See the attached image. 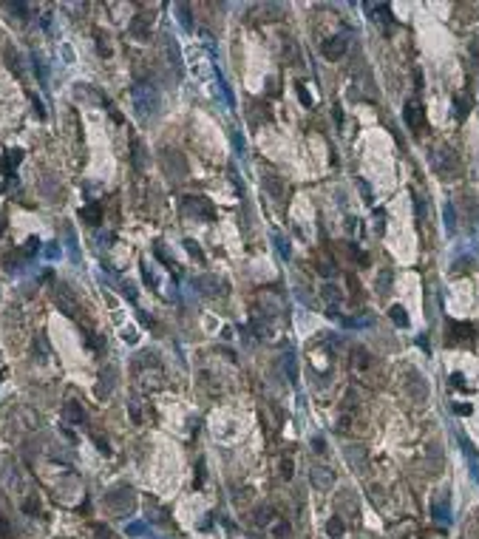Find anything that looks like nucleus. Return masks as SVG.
<instances>
[{
    "instance_id": "nucleus-7",
    "label": "nucleus",
    "mask_w": 479,
    "mask_h": 539,
    "mask_svg": "<svg viewBox=\"0 0 479 539\" xmlns=\"http://www.w3.org/2000/svg\"><path fill=\"white\" fill-rule=\"evenodd\" d=\"M403 116H406L408 128H420V125H422V108L417 105V102H408L406 111H403Z\"/></svg>"
},
{
    "instance_id": "nucleus-23",
    "label": "nucleus",
    "mask_w": 479,
    "mask_h": 539,
    "mask_svg": "<svg viewBox=\"0 0 479 539\" xmlns=\"http://www.w3.org/2000/svg\"><path fill=\"white\" fill-rule=\"evenodd\" d=\"M0 539H12V528H9L6 517H0Z\"/></svg>"
},
{
    "instance_id": "nucleus-1",
    "label": "nucleus",
    "mask_w": 479,
    "mask_h": 539,
    "mask_svg": "<svg viewBox=\"0 0 479 539\" xmlns=\"http://www.w3.org/2000/svg\"><path fill=\"white\" fill-rule=\"evenodd\" d=\"M105 503H108V508H114L116 514H128L130 505H134V491L130 488H114L105 496Z\"/></svg>"
},
{
    "instance_id": "nucleus-11",
    "label": "nucleus",
    "mask_w": 479,
    "mask_h": 539,
    "mask_svg": "<svg viewBox=\"0 0 479 539\" xmlns=\"http://www.w3.org/2000/svg\"><path fill=\"white\" fill-rule=\"evenodd\" d=\"M391 278H394L391 270H380V273H377V281H374V287L380 289V295H386L388 289H391Z\"/></svg>"
},
{
    "instance_id": "nucleus-14",
    "label": "nucleus",
    "mask_w": 479,
    "mask_h": 539,
    "mask_svg": "<svg viewBox=\"0 0 479 539\" xmlns=\"http://www.w3.org/2000/svg\"><path fill=\"white\" fill-rule=\"evenodd\" d=\"M343 531H346V525H343V519H340V517H332L329 522H326V533H329L332 539L343 536Z\"/></svg>"
},
{
    "instance_id": "nucleus-12",
    "label": "nucleus",
    "mask_w": 479,
    "mask_h": 539,
    "mask_svg": "<svg viewBox=\"0 0 479 539\" xmlns=\"http://www.w3.org/2000/svg\"><path fill=\"white\" fill-rule=\"evenodd\" d=\"M20 159H23L20 151H9L6 156H3V173H6V176H12V168L20 165Z\"/></svg>"
},
{
    "instance_id": "nucleus-27",
    "label": "nucleus",
    "mask_w": 479,
    "mask_h": 539,
    "mask_svg": "<svg viewBox=\"0 0 479 539\" xmlns=\"http://www.w3.org/2000/svg\"><path fill=\"white\" fill-rule=\"evenodd\" d=\"M454 411H457V414H471V406H462V403H459V406H454Z\"/></svg>"
},
{
    "instance_id": "nucleus-16",
    "label": "nucleus",
    "mask_w": 479,
    "mask_h": 539,
    "mask_svg": "<svg viewBox=\"0 0 479 539\" xmlns=\"http://www.w3.org/2000/svg\"><path fill=\"white\" fill-rule=\"evenodd\" d=\"M264 182H267V187H270V190H272L275 196H278V199L284 196V187H281V182H278V176H275V173H267Z\"/></svg>"
},
{
    "instance_id": "nucleus-22",
    "label": "nucleus",
    "mask_w": 479,
    "mask_h": 539,
    "mask_svg": "<svg viewBox=\"0 0 479 539\" xmlns=\"http://www.w3.org/2000/svg\"><path fill=\"white\" fill-rule=\"evenodd\" d=\"M377 12H380V20L383 23H391V9H388V3H380Z\"/></svg>"
},
{
    "instance_id": "nucleus-18",
    "label": "nucleus",
    "mask_w": 479,
    "mask_h": 539,
    "mask_svg": "<svg viewBox=\"0 0 479 539\" xmlns=\"http://www.w3.org/2000/svg\"><path fill=\"white\" fill-rule=\"evenodd\" d=\"M352 355H355V366H358V369H366V366H369V352H366V349H360V346H358V349H355Z\"/></svg>"
},
{
    "instance_id": "nucleus-25",
    "label": "nucleus",
    "mask_w": 479,
    "mask_h": 539,
    "mask_svg": "<svg viewBox=\"0 0 479 539\" xmlns=\"http://www.w3.org/2000/svg\"><path fill=\"white\" fill-rule=\"evenodd\" d=\"M94 533H97L100 539H111V531H108V528H102V525H94Z\"/></svg>"
},
{
    "instance_id": "nucleus-3",
    "label": "nucleus",
    "mask_w": 479,
    "mask_h": 539,
    "mask_svg": "<svg viewBox=\"0 0 479 539\" xmlns=\"http://www.w3.org/2000/svg\"><path fill=\"white\" fill-rule=\"evenodd\" d=\"M54 301H57V307L63 309L68 318L77 315V298L68 293V287H65V284H63V287H57V293H54Z\"/></svg>"
},
{
    "instance_id": "nucleus-6",
    "label": "nucleus",
    "mask_w": 479,
    "mask_h": 539,
    "mask_svg": "<svg viewBox=\"0 0 479 539\" xmlns=\"http://www.w3.org/2000/svg\"><path fill=\"white\" fill-rule=\"evenodd\" d=\"M434 165H437V171L451 173V171H457V156H454L451 148H440V151L434 153Z\"/></svg>"
},
{
    "instance_id": "nucleus-13",
    "label": "nucleus",
    "mask_w": 479,
    "mask_h": 539,
    "mask_svg": "<svg viewBox=\"0 0 479 539\" xmlns=\"http://www.w3.org/2000/svg\"><path fill=\"white\" fill-rule=\"evenodd\" d=\"M63 414L68 417V420H74V423H82V420H85V411L79 409L77 403H65V406H63Z\"/></svg>"
},
{
    "instance_id": "nucleus-20",
    "label": "nucleus",
    "mask_w": 479,
    "mask_h": 539,
    "mask_svg": "<svg viewBox=\"0 0 479 539\" xmlns=\"http://www.w3.org/2000/svg\"><path fill=\"white\" fill-rule=\"evenodd\" d=\"M445 227H448L451 233L457 230V222H454V208H451V204H445Z\"/></svg>"
},
{
    "instance_id": "nucleus-8",
    "label": "nucleus",
    "mask_w": 479,
    "mask_h": 539,
    "mask_svg": "<svg viewBox=\"0 0 479 539\" xmlns=\"http://www.w3.org/2000/svg\"><path fill=\"white\" fill-rule=\"evenodd\" d=\"M462 341H471V326L468 323H451L448 344H462Z\"/></svg>"
},
{
    "instance_id": "nucleus-21",
    "label": "nucleus",
    "mask_w": 479,
    "mask_h": 539,
    "mask_svg": "<svg viewBox=\"0 0 479 539\" xmlns=\"http://www.w3.org/2000/svg\"><path fill=\"white\" fill-rule=\"evenodd\" d=\"M281 477H286V480L292 477V460H289V457H284V460H281Z\"/></svg>"
},
{
    "instance_id": "nucleus-19",
    "label": "nucleus",
    "mask_w": 479,
    "mask_h": 539,
    "mask_svg": "<svg viewBox=\"0 0 479 539\" xmlns=\"http://www.w3.org/2000/svg\"><path fill=\"white\" fill-rule=\"evenodd\" d=\"M468 54H471V60L479 65V37H471V40H468Z\"/></svg>"
},
{
    "instance_id": "nucleus-24",
    "label": "nucleus",
    "mask_w": 479,
    "mask_h": 539,
    "mask_svg": "<svg viewBox=\"0 0 479 539\" xmlns=\"http://www.w3.org/2000/svg\"><path fill=\"white\" fill-rule=\"evenodd\" d=\"M465 114H468V105H465V100H462V97H457V116H459V119H462Z\"/></svg>"
},
{
    "instance_id": "nucleus-17",
    "label": "nucleus",
    "mask_w": 479,
    "mask_h": 539,
    "mask_svg": "<svg viewBox=\"0 0 479 539\" xmlns=\"http://www.w3.org/2000/svg\"><path fill=\"white\" fill-rule=\"evenodd\" d=\"M272 519H275V514H272L270 508H258V511H255V522H258V525H264V528H267Z\"/></svg>"
},
{
    "instance_id": "nucleus-4",
    "label": "nucleus",
    "mask_w": 479,
    "mask_h": 539,
    "mask_svg": "<svg viewBox=\"0 0 479 539\" xmlns=\"http://www.w3.org/2000/svg\"><path fill=\"white\" fill-rule=\"evenodd\" d=\"M346 46H349L346 37H332V40L323 43V57L326 60H340L346 54Z\"/></svg>"
},
{
    "instance_id": "nucleus-2",
    "label": "nucleus",
    "mask_w": 479,
    "mask_h": 539,
    "mask_svg": "<svg viewBox=\"0 0 479 539\" xmlns=\"http://www.w3.org/2000/svg\"><path fill=\"white\" fill-rule=\"evenodd\" d=\"M309 480H312V485L318 491H329L335 485V471L326 466H315V468H309Z\"/></svg>"
},
{
    "instance_id": "nucleus-10",
    "label": "nucleus",
    "mask_w": 479,
    "mask_h": 539,
    "mask_svg": "<svg viewBox=\"0 0 479 539\" xmlns=\"http://www.w3.org/2000/svg\"><path fill=\"white\" fill-rule=\"evenodd\" d=\"M79 216H82V222H88V224H100L102 222L100 204H88V208H82V210H79Z\"/></svg>"
},
{
    "instance_id": "nucleus-5",
    "label": "nucleus",
    "mask_w": 479,
    "mask_h": 539,
    "mask_svg": "<svg viewBox=\"0 0 479 539\" xmlns=\"http://www.w3.org/2000/svg\"><path fill=\"white\" fill-rule=\"evenodd\" d=\"M346 463H349L355 471H366V468H369L366 448H363V446H349V448H346Z\"/></svg>"
},
{
    "instance_id": "nucleus-28",
    "label": "nucleus",
    "mask_w": 479,
    "mask_h": 539,
    "mask_svg": "<svg viewBox=\"0 0 479 539\" xmlns=\"http://www.w3.org/2000/svg\"><path fill=\"white\" fill-rule=\"evenodd\" d=\"M312 446H315V451H318V454H323V451H326V448H323V440H321V437H315V443H312Z\"/></svg>"
},
{
    "instance_id": "nucleus-15",
    "label": "nucleus",
    "mask_w": 479,
    "mask_h": 539,
    "mask_svg": "<svg viewBox=\"0 0 479 539\" xmlns=\"http://www.w3.org/2000/svg\"><path fill=\"white\" fill-rule=\"evenodd\" d=\"M388 315H391V321L397 323V326H408V315H406V309H403L400 304H394Z\"/></svg>"
},
{
    "instance_id": "nucleus-26",
    "label": "nucleus",
    "mask_w": 479,
    "mask_h": 539,
    "mask_svg": "<svg viewBox=\"0 0 479 539\" xmlns=\"http://www.w3.org/2000/svg\"><path fill=\"white\" fill-rule=\"evenodd\" d=\"M298 97H300V102H303V105H307V108L312 105V97H309V94L303 91V88H298Z\"/></svg>"
},
{
    "instance_id": "nucleus-9",
    "label": "nucleus",
    "mask_w": 479,
    "mask_h": 539,
    "mask_svg": "<svg viewBox=\"0 0 479 539\" xmlns=\"http://www.w3.org/2000/svg\"><path fill=\"white\" fill-rule=\"evenodd\" d=\"M267 531H270L275 539H286L289 536V522H286L284 517H275L270 525H267Z\"/></svg>"
}]
</instances>
